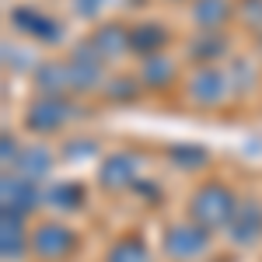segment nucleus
<instances>
[{"mask_svg":"<svg viewBox=\"0 0 262 262\" xmlns=\"http://www.w3.org/2000/svg\"><path fill=\"white\" fill-rule=\"evenodd\" d=\"M74 231H67L63 224H42L35 231V252L42 259H63L70 248H74Z\"/></svg>","mask_w":262,"mask_h":262,"instance_id":"2","label":"nucleus"},{"mask_svg":"<svg viewBox=\"0 0 262 262\" xmlns=\"http://www.w3.org/2000/svg\"><path fill=\"white\" fill-rule=\"evenodd\" d=\"M262 231V210L255 203H245L238 206V213H234V242H255Z\"/></svg>","mask_w":262,"mask_h":262,"instance_id":"5","label":"nucleus"},{"mask_svg":"<svg viewBox=\"0 0 262 262\" xmlns=\"http://www.w3.org/2000/svg\"><path fill=\"white\" fill-rule=\"evenodd\" d=\"M39 203V192L28 185V182H4V213H14L21 217L28 206H35Z\"/></svg>","mask_w":262,"mask_h":262,"instance_id":"4","label":"nucleus"},{"mask_svg":"<svg viewBox=\"0 0 262 262\" xmlns=\"http://www.w3.org/2000/svg\"><path fill=\"white\" fill-rule=\"evenodd\" d=\"M168 252L171 255H182V259H189V255H200L203 248H206V231H203L200 224H179V227H171L168 231Z\"/></svg>","mask_w":262,"mask_h":262,"instance_id":"3","label":"nucleus"},{"mask_svg":"<svg viewBox=\"0 0 262 262\" xmlns=\"http://www.w3.org/2000/svg\"><path fill=\"white\" fill-rule=\"evenodd\" d=\"M108 262H147V248H143L137 238H129V242H119L116 248H112Z\"/></svg>","mask_w":262,"mask_h":262,"instance_id":"6","label":"nucleus"},{"mask_svg":"<svg viewBox=\"0 0 262 262\" xmlns=\"http://www.w3.org/2000/svg\"><path fill=\"white\" fill-rule=\"evenodd\" d=\"M192 217L200 227H221L234 221V196L224 185H203L192 200Z\"/></svg>","mask_w":262,"mask_h":262,"instance_id":"1","label":"nucleus"}]
</instances>
